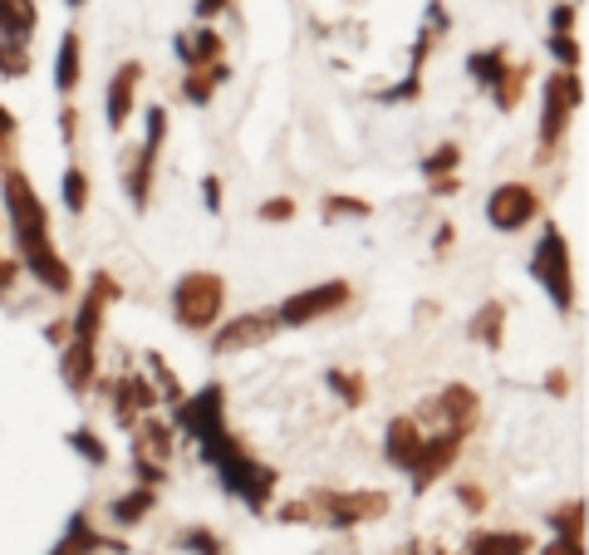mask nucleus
Segmentation results:
<instances>
[{
    "instance_id": "2",
    "label": "nucleus",
    "mask_w": 589,
    "mask_h": 555,
    "mask_svg": "<svg viewBox=\"0 0 589 555\" xmlns=\"http://www.w3.org/2000/svg\"><path fill=\"white\" fill-rule=\"evenodd\" d=\"M202 443V453H207V462L216 467V477H221V487L231 491V497H241L246 507H266L270 501V491H276V472L270 467H260L256 457L246 453V447L236 443V437L226 433V427H216V433H207V437H197Z\"/></svg>"
},
{
    "instance_id": "33",
    "label": "nucleus",
    "mask_w": 589,
    "mask_h": 555,
    "mask_svg": "<svg viewBox=\"0 0 589 555\" xmlns=\"http://www.w3.org/2000/svg\"><path fill=\"white\" fill-rule=\"evenodd\" d=\"M5 45H10V40H5ZM0 75H5V79H25L30 75V59H25V49H20V45L0 49Z\"/></svg>"
},
{
    "instance_id": "8",
    "label": "nucleus",
    "mask_w": 589,
    "mask_h": 555,
    "mask_svg": "<svg viewBox=\"0 0 589 555\" xmlns=\"http://www.w3.org/2000/svg\"><path fill=\"white\" fill-rule=\"evenodd\" d=\"M575 109H580V79L575 75L545 79V119H541V143L545 148L560 143V133H565V123H570Z\"/></svg>"
},
{
    "instance_id": "9",
    "label": "nucleus",
    "mask_w": 589,
    "mask_h": 555,
    "mask_svg": "<svg viewBox=\"0 0 589 555\" xmlns=\"http://www.w3.org/2000/svg\"><path fill=\"white\" fill-rule=\"evenodd\" d=\"M280 330L276 315H236L226 320L221 330L212 334V354H241V349H256V344H266L270 334Z\"/></svg>"
},
{
    "instance_id": "5",
    "label": "nucleus",
    "mask_w": 589,
    "mask_h": 555,
    "mask_svg": "<svg viewBox=\"0 0 589 555\" xmlns=\"http://www.w3.org/2000/svg\"><path fill=\"white\" fill-rule=\"evenodd\" d=\"M535 216H541V192H535L531 182H506V187H497L491 202H487V222L497 226V232H521Z\"/></svg>"
},
{
    "instance_id": "7",
    "label": "nucleus",
    "mask_w": 589,
    "mask_h": 555,
    "mask_svg": "<svg viewBox=\"0 0 589 555\" xmlns=\"http://www.w3.org/2000/svg\"><path fill=\"white\" fill-rule=\"evenodd\" d=\"M457 447H462V433H452V427H442V433L423 437V443H418V453H413V462H408V472H413V491H427V487H433V481L452 467Z\"/></svg>"
},
{
    "instance_id": "4",
    "label": "nucleus",
    "mask_w": 589,
    "mask_h": 555,
    "mask_svg": "<svg viewBox=\"0 0 589 555\" xmlns=\"http://www.w3.org/2000/svg\"><path fill=\"white\" fill-rule=\"evenodd\" d=\"M531 276L550 290L555 310H570L575 305V286H570V246H565L560 226H545L541 246L531 251Z\"/></svg>"
},
{
    "instance_id": "26",
    "label": "nucleus",
    "mask_w": 589,
    "mask_h": 555,
    "mask_svg": "<svg viewBox=\"0 0 589 555\" xmlns=\"http://www.w3.org/2000/svg\"><path fill=\"white\" fill-rule=\"evenodd\" d=\"M69 447L84 457V462H93V467L109 462V447H103V437H93L89 427H74V433H69Z\"/></svg>"
},
{
    "instance_id": "23",
    "label": "nucleus",
    "mask_w": 589,
    "mask_h": 555,
    "mask_svg": "<svg viewBox=\"0 0 589 555\" xmlns=\"http://www.w3.org/2000/svg\"><path fill=\"white\" fill-rule=\"evenodd\" d=\"M226 75H231L226 65H202V69H192V75H187L182 93H187V99H192V103H207V99H212V93H216V84L226 79Z\"/></svg>"
},
{
    "instance_id": "30",
    "label": "nucleus",
    "mask_w": 589,
    "mask_h": 555,
    "mask_svg": "<svg viewBox=\"0 0 589 555\" xmlns=\"http://www.w3.org/2000/svg\"><path fill=\"white\" fill-rule=\"evenodd\" d=\"M84 207H89V177L79 167H69L65 172V212H84Z\"/></svg>"
},
{
    "instance_id": "40",
    "label": "nucleus",
    "mask_w": 589,
    "mask_h": 555,
    "mask_svg": "<svg viewBox=\"0 0 589 555\" xmlns=\"http://www.w3.org/2000/svg\"><path fill=\"white\" fill-rule=\"evenodd\" d=\"M280 521H310V507H304V501H290V507H280Z\"/></svg>"
},
{
    "instance_id": "22",
    "label": "nucleus",
    "mask_w": 589,
    "mask_h": 555,
    "mask_svg": "<svg viewBox=\"0 0 589 555\" xmlns=\"http://www.w3.org/2000/svg\"><path fill=\"white\" fill-rule=\"evenodd\" d=\"M55 84H59L65 93H74V89H79V35H65V40H59Z\"/></svg>"
},
{
    "instance_id": "31",
    "label": "nucleus",
    "mask_w": 589,
    "mask_h": 555,
    "mask_svg": "<svg viewBox=\"0 0 589 555\" xmlns=\"http://www.w3.org/2000/svg\"><path fill=\"white\" fill-rule=\"evenodd\" d=\"M555 531H560V536H570V541H585V501L555 511Z\"/></svg>"
},
{
    "instance_id": "1",
    "label": "nucleus",
    "mask_w": 589,
    "mask_h": 555,
    "mask_svg": "<svg viewBox=\"0 0 589 555\" xmlns=\"http://www.w3.org/2000/svg\"><path fill=\"white\" fill-rule=\"evenodd\" d=\"M5 212H10L15 246H20V266H25L45 290H69V266L55 256V246H49V216H45V207H40L30 177L15 172V167L5 172Z\"/></svg>"
},
{
    "instance_id": "44",
    "label": "nucleus",
    "mask_w": 589,
    "mask_h": 555,
    "mask_svg": "<svg viewBox=\"0 0 589 555\" xmlns=\"http://www.w3.org/2000/svg\"><path fill=\"white\" fill-rule=\"evenodd\" d=\"M433 192H437V197L457 192V177H433Z\"/></svg>"
},
{
    "instance_id": "6",
    "label": "nucleus",
    "mask_w": 589,
    "mask_h": 555,
    "mask_svg": "<svg viewBox=\"0 0 589 555\" xmlns=\"http://www.w3.org/2000/svg\"><path fill=\"white\" fill-rule=\"evenodd\" d=\"M344 300H349V286H344V280H324V286H310V290H300V295H290L286 305L276 310V320L280 324H310L320 315H334Z\"/></svg>"
},
{
    "instance_id": "17",
    "label": "nucleus",
    "mask_w": 589,
    "mask_h": 555,
    "mask_svg": "<svg viewBox=\"0 0 589 555\" xmlns=\"http://www.w3.org/2000/svg\"><path fill=\"white\" fill-rule=\"evenodd\" d=\"M172 49H177V59H182L187 69H202V65H216L221 40H216V30H197V35H177Z\"/></svg>"
},
{
    "instance_id": "42",
    "label": "nucleus",
    "mask_w": 589,
    "mask_h": 555,
    "mask_svg": "<svg viewBox=\"0 0 589 555\" xmlns=\"http://www.w3.org/2000/svg\"><path fill=\"white\" fill-rule=\"evenodd\" d=\"M570 25H575V10H570V5H560V10H555V35H565Z\"/></svg>"
},
{
    "instance_id": "47",
    "label": "nucleus",
    "mask_w": 589,
    "mask_h": 555,
    "mask_svg": "<svg viewBox=\"0 0 589 555\" xmlns=\"http://www.w3.org/2000/svg\"><path fill=\"white\" fill-rule=\"evenodd\" d=\"M69 5H84V0H69Z\"/></svg>"
},
{
    "instance_id": "36",
    "label": "nucleus",
    "mask_w": 589,
    "mask_h": 555,
    "mask_svg": "<svg viewBox=\"0 0 589 555\" xmlns=\"http://www.w3.org/2000/svg\"><path fill=\"white\" fill-rule=\"evenodd\" d=\"M256 216H260V222H290V216H294V197H276V202H266Z\"/></svg>"
},
{
    "instance_id": "18",
    "label": "nucleus",
    "mask_w": 589,
    "mask_h": 555,
    "mask_svg": "<svg viewBox=\"0 0 589 555\" xmlns=\"http://www.w3.org/2000/svg\"><path fill=\"white\" fill-rule=\"evenodd\" d=\"M418 443H423V433H418L413 418H393V423H388L383 453H388V462H393V467H408V462H413Z\"/></svg>"
},
{
    "instance_id": "21",
    "label": "nucleus",
    "mask_w": 589,
    "mask_h": 555,
    "mask_svg": "<svg viewBox=\"0 0 589 555\" xmlns=\"http://www.w3.org/2000/svg\"><path fill=\"white\" fill-rule=\"evenodd\" d=\"M30 30H35V5L30 0H0V35L10 45H25Z\"/></svg>"
},
{
    "instance_id": "37",
    "label": "nucleus",
    "mask_w": 589,
    "mask_h": 555,
    "mask_svg": "<svg viewBox=\"0 0 589 555\" xmlns=\"http://www.w3.org/2000/svg\"><path fill=\"white\" fill-rule=\"evenodd\" d=\"M550 49H555V59H560V65H580V45H575L570 35H550Z\"/></svg>"
},
{
    "instance_id": "20",
    "label": "nucleus",
    "mask_w": 589,
    "mask_h": 555,
    "mask_svg": "<svg viewBox=\"0 0 589 555\" xmlns=\"http://www.w3.org/2000/svg\"><path fill=\"white\" fill-rule=\"evenodd\" d=\"M133 457H143V462H167V457H172V427L143 423L138 433H133Z\"/></svg>"
},
{
    "instance_id": "43",
    "label": "nucleus",
    "mask_w": 589,
    "mask_h": 555,
    "mask_svg": "<svg viewBox=\"0 0 589 555\" xmlns=\"http://www.w3.org/2000/svg\"><path fill=\"white\" fill-rule=\"evenodd\" d=\"M15 276H20V260H0V290H5Z\"/></svg>"
},
{
    "instance_id": "29",
    "label": "nucleus",
    "mask_w": 589,
    "mask_h": 555,
    "mask_svg": "<svg viewBox=\"0 0 589 555\" xmlns=\"http://www.w3.org/2000/svg\"><path fill=\"white\" fill-rule=\"evenodd\" d=\"M182 551H192V555H221L226 546H221V536H212L207 526H192V531H182V541H177Z\"/></svg>"
},
{
    "instance_id": "11",
    "label": "nucleus",
    "mask_w": 589,
    "mask_h": 555,
    "mask_svg": "<svg viewBox=\"0 0 589 555\" xmlns=\"http://www.w3.org/2000/svg\"><path fill=\"white\" fill-rule=\"evenodd\" d=\"M324 507H330L334 526H359V521H378V516H383L388 497H383V491H330Z\"/></svg>"
},
{
    "instance_id": "38",
    "label": "nucleus",
    "mask_w": 589,
    "mask_h": 555,
    "mask_svg": "<svg viewBox=\"0 0 589 555\" xmlns=\"http://www.w3.org/2000/svg\"><path fill=\"white\" fill-rule=\"evenodd\" d=\"M541 555H585V541H570V536H560L555 546H545Z\"/></svg>"
},
{
    "instance_id": "34",
    "label": "nucleus",
    "mask_w": 589,
    "mask_h": 555,
    "mask_svg": "<svg viewBox=\"0 0 589 555\" xmlns=\"http://www.w3.org/2000/svg\"><path fill=\"white\" fill-rule=\"evenodd\" d=\"M330 389L344 398V403H364V379L359 374H330Z\"/></svg>"
},
{
    "instance_id": "14",
    "label": "nucleus",
    "mask_w": 589,
    "mask_h": 555,
    "mask_svg": "<svg viewBox=\"0 0 589 555\" xmlns=\"http://www.w3.org/2000/svg\"><path fill=\"white\" fill-rule=\"evenodd\" d=\"M138 79H143V65H133V59L119 69V75H113V89H109V128H123V123H128Z\"/></svg>"
},
{
    "instance_id": "32",
    "label": "nucleus",
    "mask_w": 589,
    "mask_h": 555,
    "mask_svg": "<svg viewBox=\"0 0 589 555\" xmlns=\"http://www.w3.org/2000/svg\"><path fill=\"white\" fill-rule=\"evenodd\" d=\"M457 158H462V148H457V143H442V148L433 153V158H423V172H427V177L457 172Z\"/></svg>"
},
{
    "instance_id": "10",
    "label": "nucleus",
    "mask_w": 589,
    "mask_h": 555,
    "mask_svg": "<svg viewBox=\"0 0 589 555\" xmlns=\"http://www.w3.org/2000/svg\"><path fill=\"white\" fill-rule=\"evenodd\" d=\"M221 408H226L221 383H207L197 398H182V403H177V423H182L192 437H207V433H216V427H226L221 423Z\"/></svg>"
},
{
    "instance_id": "25",
    "label": "nucleus",
    "mask_w": 589,
    "mask_h": 555,
    "mask_svg": "<svg viewBox=\"0 0 589 555\" xmlns=\"http://www.w3.org/2000/svg\"><path fill=\"white\" fill-rule=\"evenodd\" d=\"M501 324H506V310L491 300V305L477 310V324H471V334H477L481 344H501Z\"/></svg>"
},
{
    "instance_id": "41",
    "label": "nucleus",
    "mask_w": 589,
    "mask_h": 555,
    "mask_svg": "<svg viewBox=\"0 0 589 555\" xmlns=\"http://www.w3.org/2000/svg\"><path fill=\"white\" fill-rule=\"evenodd\" d=\"M202 192H207V207L216 212V207H221V177H207V182H202Z\"/></svg>"
},
{
    "instance_id": "28",
    "label": "nucleus",
    "mask_w": 589,
    "mask_h": 555,
    "mask_svg": "<svg viewBox=\"0 0 589 555\" xmlns=\"http://www.w3.org/2000/svg\"><path fill=\"white\" fill-rule=\"evenodd\" d=\"M525 79H531V69H506V75L491 84V93H497V103H501V109H515V99H521Z\"/></svg>"
},
{
    "instance_id": "12",
    "label": "nucleus",
    "mask_w": 589,
    "mask_h": 555,
    "mask_svg": "<svg viewBox=\"0 0 589 555\" xmlns=\"http://www.w3.org/2000/svg\"><path fill=\"white\" fill-rule=\"evenodd\" d=\"M93 551H123V541H103L99 531L89 526V516H84V511H74L65 541H59V546L49 551V555H93Z\"/></svg>"
},
{
    "instance_id": "19",
    "label": "nucleus",
    "mask_w": 589,
    "mask_h": 555,
    "mask_svg": "<svg viewBox=\"0 0 589 555\" xmlns=\"http://www.w3.org/2000/svg\"><path fill=\"white\" fill-rule=\"evenodd\" d=\"M153 403H157V393L143 374H128V379L119 383V418L123 423H138V413H147Z\"/></svg>"
},
{
    "instance_id": "15",
    "label": "nucleus",
    "mask_w": 589,
    "mask_h": 555,
    "mask_svg": "<svg viewBox=\"0 0 589 555\" xmlns=\"http://www.w3.org/2000/svg\"><path fill=\"white\" fill-rule=\"evenodd\" d=\"M535 551L525 531H477L467 541V555H525Z\"/></svg>"
},
{
    "instance_id": "3",
    "label": "nucleus",
    "mask_w": 589,
    "mask_h": 555,
    "mask_svg": "<svg viewBox=\"0 0 589 555\" xmlns=\"http://www.w3.org/2000/svg\"><path fill=\"white\" fill-rule=\"evenodd\" d=\"M221 305H226V286H221V276H212V270H192L172 290V310L187 330H212Z\"/></svg>"
},
{
    "instance_id": "46",
    "label": "nucleus",
    "mask_w": 589,
    "mask_h": 555,
    "mask_svg": "<svg viewBox=\"0 0 589 555\" xmlns=\"http://www.w3.org/2000/svg\"><path fill=\"white\" fill-rule=\"evenodd\" d=\"M10 133H15V119H10V113L0 109V138H10Z\"/></svg>"
},
{
    "instance_id": "27",
    "label": "nucleus",
    "mask_w": 589,
    "mask_h": 555,
    "mask_svg": "<svg viewBox=\"0 0 589 555\" xmlns=\"http://www.w3.org/2000/svg\"><path fill=\"white\" fill-rule=\"evenodd\" d=\"M467 69L477 75V84H487V89H491V84L506 75V55H501V49H491V55H471Z\"/></svg>"
},
{
    "instance_id": "39",
    "label": "nucleus",
    "mask_w": 589,
    "mask_h": 555,
    "mask_svg": "<svg viewBox=\"0 0 589 555\" xmlns=\"http://www.w3.org/2000/svg\"><path fill=\"white\" fill-rule=\"evenodd\" d=\"M457 497L467 501L471 511H487V491H481V487H457Z\"/></svg>"
},
{
    "instance_id": "13",
    "label": "nucleus",
    "mask_w": 589,
    "mask_h": 555,
    "mask_svg": "<svg viewBox=\"0 0 589 555\" xmlns=\"http://www.w3.org/2000/svg\"><path fill=\"white\" fill-rule=\"evenodd\" d=\"M93 364H99V354H93V339H74L65 354H59V369H65V383L74 393H84L93 383Z\"/></svg>"
},
{
    "instance_id": "24",
    "label": "nucleus",
    "mask_w": 589,
    "mask_h": 555,
    "mask_svg": "<svg viewBox=\"0 0 589 555\" xmlns=\"http://www.w3.org/2000/svg\"><path fill=\"white\" fill-rule=\"evenodd\" d=\"M109 511H113V521H119V526H133V521H143L147 511H153V487H138V491H128V497H119Z\"/></svg>"
},
{
    "instance_id": "35",
    "label": "nucleus",
    "mask_w": 589,
    "mask_h": 555,
    "mask_svg": "<svg viewBox=\"0 0 589 555\" xmlns=\"http://www.w3.org/2000/svg\"><path fill=\"white\" fill-rule=\"evenodd\" d=\"M324 216H368V202H354V197H330V202H324Z\"/></svg>"
},
{
    "instance_id": "45",
    "label": "nucleus",
    "mask_w": 589,
    "mask_h": 555,
    "mask_svg": "<svg viewBox=\"0 0 589 555\" xmlns=\"http://www.w3.org/2000/svg\"><path fill=\"white\" fill-rule=\"evenodd\" d=\"M221 5H226V0H197V15H216Z\"/></svg>"
},
{
    "instance_id": "16",
    "label": "nucleus",
    "mask_w": 589,
    "mask_h": 555,
    "mask_svg": "<svg viewBox=\"0 0 589 555\" xmlns=\"http://www.w3.org/2000/svg\"><path fill=\"white\" fill-rule=\"evenodd\" d=\"M437 413L447 418L452 433H467V427L477 423V393H471L467 383H457V389H447L437 398Z\"/></svg>"
}]
</instances>
